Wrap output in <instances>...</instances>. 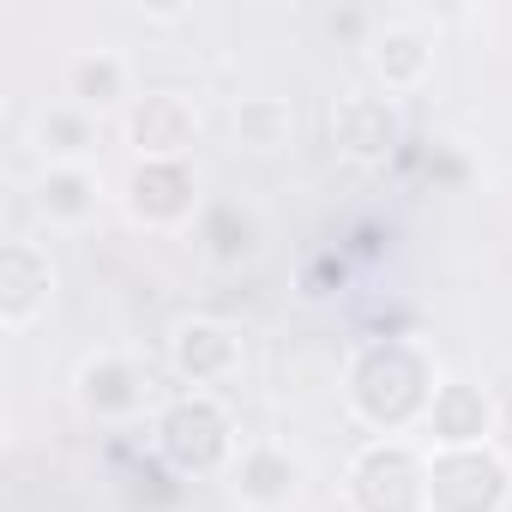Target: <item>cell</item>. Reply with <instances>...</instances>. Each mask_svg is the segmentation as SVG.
Wrapping results in <instances>:
<instances>
[{"label": "cell", "instance_id": "3", "mask_svg": "<svg viewBox=\"0 0 512 512\" xmlns=\"http://www.w3.org/2000/svg\"><path fill=\"white\" fill-rule=\"evenodd\" d=\"M332 133H338V145L344 151H362V157H374V151H386L392 145V109L386 103H374V97H344L338 103V115H332Z\"/></svg>", "mask_w": 512, "mask_h": 512}, {"label": "cell", "instance_id": "2", "mask_svg": "<svg viewBox=\"0 0 512 512\" xmlns=\"http://www.w3.org/2000/svg\"><path fill=\"white\" fill-rule=\"evenodd\" d=\"M428 422H434V434H440L446 446H476V440L488 434V398H482L476 386L452 380V386H440V392H434Z\"/></svg>", "mask_w": 512, "mask_h": 512}, {"label": "cell", "instance_id": "1", "mask_svg": "<svg viewBox=\"0 0 512 512\" xmlns=\"http://www.w3.org/2000/svg\"><path fill=\"white\" fill-rule=\"evenodd\" d=\"M193 133H199V121H193V109L181 97H145L139 115H133V145L151 163H175L193 145Z\"/></svg>", "mask_w": 512, "mask_h": 512}, {"label": "cell", "instance_id": "10", "mask_svg": "<svg viewBox=\"0 0 512 512\" xmlns=\"http://www.w3.org/2000/svg\"><path fill=\"white\" fill-rule=\"evenodd\" d=\"M37 139H43V145H49V139H61V151H85V145H91V121H85V115L55 109V115H43V121H37Z\"/></svg>", "mask_w": 512, "mask_h": 512}, {"label": "cell", "instance_id": "6", "mask_svg": "<svg viewBox=\"0 0 512 512\" xmlns=\"http://www.w3.org/2000/svg\"><path fill=\"white\" fill-rule=\"evenodd\" d=\"M37 205H43L49 217H85V211L97 205V187H91V175H79V169H49V175L37 181Z\"/></svg>", "mask_w": 512, "mask_h": 512}, {"label": "cell", "instance_id": "4", "mask_svg": "<svg viewBox=\"0 0 512 512\" xmlns=\"http://www.w3.org/2000/svg\"><path fill=\"white\" fill-rule=\"evenodd\" d=\"M175 356H181V368L193 374V380H217L223 368H229V356H235V344H229V332L223 326H181V338H175Z\"/></svg>", "mask_w": 512, "mask_h": 512}, {"label": "cell", "instance_id": "8", "mask_svg": "<svg viewBox=\"0 0 512 512\" xmlns=\"http://www.w3.org/2000/svg\"><path fill=\"white\" fill-rule=\"evenodd\" d=\"M121 85H127V73H121V61H115V55H91V61H79V67H73V97H79L85 109L115 103V97H121Z\"/></svg>", "mask_w": 512, "mask_h": 512}, {"label": "cell", "instance_id": "9", "mask_svg": "<svg viewBox=\"0 0 512 512\" xmlns=\"http://www.w3.org/2000/svg\"><path fill=\"white\" fill-rule=\"evenodd\" d=\"M374 67H380L392 85H410V79H422L428 55H422V43H416L410 31H386V37L374 43Z\"/></svg>", "mask_w": 512, "mask_h": 512}, {"label": "cell", "instance_id": "7", "mask_svg": "<svg viewBox=\"0 0 512 512\" xmlns=\"http://www.w3.org/2000/svg\"><path fill=\"white\" fill-rule=\"evenodd\" d=\"M25 272L49 278V266L37 260L31 247H7V326H25L31 308H37V290H49V284H25Z\"/></svg>", "mask_w": 512, "mask_h": 512}, {"label": "cell", "instance_id": "5", "mask_svg": "<svg viewBox=\"0 0 512 512\" xmlns=\"http://www.w3.org/2000/svg\"><path fill=\"white\" fill-rule=\"evenodd\" d=\"M235 133H241V145H253V151H278V145L290 139V109H284L278 97H253V103L235 109Z\"/></svg>", "mask_w": 512, "mask_h": 512}]
</instances>
